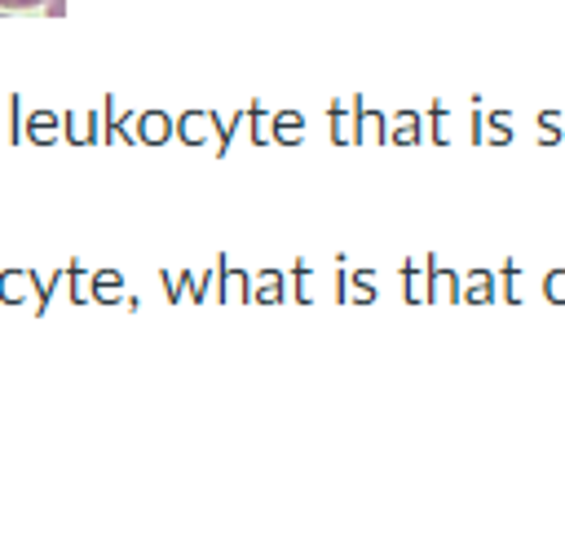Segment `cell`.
<instances>
[{
	"instance_id": "1",
	"label": "cell",
	"mask_w": 565,
	"mask_h": 543,
	"mask_svg": "<svg viewBox=\"0 0 565 543\" xmlns=\"http://www.w3.org/2000/svg\"><path fill=\"white\" fill-rule=\"evenodd\" d=\"M40 0H0V9H35Z\"/></svg>"
}]
</instances>
